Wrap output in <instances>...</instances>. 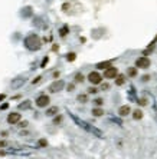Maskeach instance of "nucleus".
I'll return each mask as SVG.
<instances>
[{"instance_id": "24", "label": "nucleus", "mask_w": 157, "mask_h": 159, "mask_svg": "<svg viewBox=\"0 0 157 159\" xmlns=\"http://www.w3.org/2000/svg\"><path fill=\"white\" fill-rule=\"evenodd\" d=\"M101 89H102V90L110 89V85H108V83H102V85H101Z\"/></svg>"}, {"instance_id": "6", "label": "nucleus", "mask_w": 157, "mask_h": 159, "mask_svg": "<svg viewBox=\"0 0 157 159\" xmlns=\"http://www.w3.org/2000/svg\"><path fill=\"white\" fill-rule=\"evenodd\" d=\"M135 66L140 68V69H147L150 66V59H149V57H146V56L138 57V59L135 60Z\"/></svg>"}, {"instance_id": "29", "label": "nucleus", "mask_w": 157, "mask_h": 159, "mask_svg": "<svg viewBox=\"0 0 157 159\" xmlns=\"http://www.w3.org/2000/svg\"><path fill=\"white\" fill-rule=\"evenodd\" d=\"M149 79H150V76H149V75L143 76V82H147V80H149Z\"/></svg>"}, {"instance_id": "27", "label": "nucleus", "mask_w": 157, "mask_h": 159, "mask_svg": "<svg viewBox=\"0 0 157 159\" xmlns=\"http://www.w3.org/2000/svg\"><path fill=\"white\" fill-rule=\"evenodd\" d=\"M61 120H62V116L59 115V116H56V118H55V120H53V122H55V123H59Z\"/></svg>"}, {"instance_id": "23", "label": "nucleus", "mask_w": 157, "mask_h": 159, "mask_svg": "<svg viewBox=\"0 0 157 159\" xmlns=\"http://www.w3.org/2000/svg\"><path fill=\"white\" fill-rule=\"evenodd\" d=\"M97 92H98V89H97V87H94V86L88 89V93H91V95H95V93H97Z\"/></svg>"}, {"instance_id": "20", "label": "nucleus", "mask_w": 157, "mask_h": 159, "mask_svg": "<svg viewBox=\"0 0 157 159\" xmlns=\"http://www.w3.org/2000/svg\"><path fill=\"white\" fill-rule=\"evenodd\" d=\"M29 108H30V102L29 100H26L24 105H19V109H29Z\"/></svg>"}, {"instance_id": "12", "label": "nucleus", "mask_w": 157, "mask_h": 159, "mask_svg": "<svg viewBox=\"0 0 157 159\" xmlns=\"http://www.w3.org/2000/svg\"><path fill=\"white\" fill-rule=\"evenodd\" d=\"M115 79H117V80H115V85H117V86H121V85L125 83V76H124V75H118Z\"/></svg>"}, {"instance_id": "18", "label": "nucleus", "mask_w": 157, "mask_h": 159, "mask_svg": "<svg viewBox=\"0 0 157 159\" xmlns=\"http://www.w3.org/2000/svg\"><path fill=\"white\" fill-rule=\"evenodd\" d=\"M78 100L79 102H82V103H85L88 100V96L87 95H78Z\"/></svg>"}, {"instance_id": "11", "label": "nucleus", "mask_w": 157, "mask_h": 159, "mask_svg": "<svg viewBox=\"0 0 157 159\" xmlns=\"http://www.w3.org/2000/svg\"><path fill=\"white\" fill-rule=\"evenodd\" d=\"M110 66H111V60H107V62H100L97 65V69H104V70H105V69H108Z\"/></svg>"}, {"instance_id": "21", "label": "nucleus", "mask_w": 157, "mask_h": 159, "mask_svg": "<svg viewBox=\"0 0 157 159\" xmlns=\"http://www.w3.org/2000/svg\"><path fill=\"white\" fill-rule=\"evenodd\" d=\"M59 33H61V36H66V33H68V27H66V26H63L62 29L59 30Z\"/></svg>"}, {"instance_id": "16", "label": "nucleus", "mask_w": 157, "mask_h": 159, "mask_svg": "<svg viewBox=\"0 0 157 159\" xmlns=\"http://www.w3.org/2000/svg\"><path fill=\"white\" fill-rule=\"evenodd\" d=\"M127 75L130 76V78H134V76H137V69H135V68H128Z\"/></svg>"}, {"instance_id": "28", "label": "nucleus", "mask_w": 157, "mask_h": 159, "mask_svg": "<svg viewBox=\"0 0 157 159\" xmlns=\"http://www.w3.org/2000/svg\"><path fill=\"white\" fill-rule=\"evenodd\" d=\"M26 125H27V122L24 120V122H20V123H19V126H20V128H24Z\"/></svg>"}, {"instance_id": "17", "label": "nucleus", "mask_w": 157, "mask_h": 159, "mask_svg": "<svg viewBox=\"0 0 157 159\" xmlns=\"http://www.w3.org/2000/svg\"><path fill=\"white\" fill-rule=\"evenodd\" d=\"M85 80V76L82 75V73H76L75 75V82H78V83H81V82Z\"/></svg>"}, {"instance_id": "5", "label": "nucleus", "mask_w": 157, "mask_h": 159, "mask_svg": "<svg viewBox=\"0 0 157 159\" xmlns=\"http://www.w3.org/2000/svg\"><path fill=\"white\" fill-rule=\"evenodd\" d=\"M49 103H51V99H49L48 95H41V96H38V99H36V106H38V108H46Z\"/></svg>"}, {"instance_id": "26", "label": "nucleus", "mask_w": 157, "mask_h": 159, "mask_svg": "<svg viewBox=\"0 0 157 159\" xmlns=\"http://www.w3.org/2000/svg\"><path fill=\"white\" fill-rule=\"evenodd\" d=\"M39 145H41V146H46V145H48V142H46L45 139H41V140H39Z\"/></svg>"}, {"instance_id": "8", "label": "nucleus", "mask_w": 157, "mask_h": 159, "mask_svg": "<svg viewBox=\"0 0 157 159\" xmlns=\"http://www.w3.org/2000/svg\"><path fill=\"white\" fill-rule=\"evenodd\" d=\"M7 122L10 125H14V123H19L20 122V113H17V112H14V113H10L7 116Z\"/></svg>"}, {"instance_id": "22", "label": "nucleus", "mask_w": 157, "mask_h": 159, "mask_svg": "<svg viewBox=\"0 0 157 159\" xmlns=\"http://www.w3.org/2000/svg\"><path fill=\"white\" fill-rule=\"evenodd\" d=\"M138 105H140V106H146L147 105V99H146V97L140 99V100H138Z\"/></svg>"}, {"instance_id": "32", "label": "nucleus", "mask_w": 157, "mask_h": 159, "mask_svg": "<svg viewBox=\"0 0 157 159\" xmlns=\"http://www.w3.org/2000/svg\"><path fill=\"white\" fill-rule=\"evenodd\" d=\"M73 87H75V86H73V85H69V86H68V90H73Z\"/></svg>"}, {"instance_id": "7", "label": "nucleus", "mask_w": 157, "mask_h": 159, "mask_svg": "<svg viewBox=\"0 0 157 159\" xmlns=\"http://www.w3.org/2000/svg\"><path fill=\"white\" fill-rule=\"evenodd\" d=\"M117 76H118V70H117V68H114V66H110L104 72V78H107V79H114Z\"/></svg>"}, {"instance_id": "30", "label": "nucleus", "mask_w": 157, "mask_h": 159, "mask_svg": "<svg viewBox=\"0 0 157 159\" xmlns=\"http://www.w3.org/2000/svg\"><path fill=\"white\" fill-rule=\"evenodd\" d=\"M3 146H6V140H0V148H3Z\"/></svg>"}, {"instance_id": "1", "label": "nucleus", "mask_w": 157, "mask_h": 159, "mask_svg": "<svg viewBox=\"0 0 157 159\" xmlns=\"http://www.w3.org/2000/svg\"><path fill=\"white\" fill-rule=\"evenodd\" d=\"M24 46L29 50H39L41 49V40H39L38 35H29L24 39Z\"/></svg>"}, {"instance_id": "31", "label": "nucleus", "mask_w": 157, "mask_h": 159, "mask_svg": "<svg viewBox=\"0 0 157 159\" xmlns=\"http://www.w3.org/2000/svg\"><path fill=\"white\" fill-rule=\"evenodd\" d=\"M41 79H42V78H41V76H38V78H36V79H35V80H33V83H38V82H39V80H41Z\"/></svg>"}, {"instance_id": "33", "label": "nucleus", "mask_w": 157, "mask_h": 159, "mask_svg": "<svg viewBox=\"0 0 157 159\" xmlns=\"http://www.w3.org/2000/svg\"><path fill=\"white\" fill-rule=\"evenodd\" d=\"M4 97H6V95H0V100H3Z\"/></svg>"}, {"instance_id": "9", "label": "nucleus", "mask_w": 157, "mask_h": 159, "mask_svg": "<svg viewBox=\"0 0 157 159\" xmlns=\"http://www.w3.org/2000/svg\"><path fill=\"white\" fill-rule=\"evenodd\" d=\"M131 113V108L128 105H122V106H120V109H118V115L120 116H128Z\"/></svg>"}, {"instance_id": "2", "label": "nucleus", "mask_w": 157, "mask_h": 159, "mask_svg": "<svg viewBox=\"0 0 157 159\" xmlns=\"http://www.w3.org/2000/svg\"><path fill=\"white\" fill-rule=\"evenodd\" d=\"M71 118H72L73 120H75V122H76V123H78L81 128H84L85 130H88V132H91V133H94V135H97L98 138H102V132H101V130H98V129H95V128H92L91 125H88V123H87V122H82L81 119L76 118L75 115H71Z\"/></svg>"}, {"instance_id": "3", "label": "nucleus", "mask_w": 157, "mask_h": 159, "mask_svg": "<svg viewBox=\"0 0 157 159\" xmlns=\"http://www.w3.org/2000/svg\"><path fill=\"white\" fill-rule=\"evenodd\" d=\"M65 87V82L63 80H55L53 83H51V86H49V92L51 93H58V92H61Z\"/></svg>"}, {"instance_id": "15", "label": "nucleus", "mask_w": 157, "mask_h": 159, "mask_svg": "<svg viewBox=\"0 0 157 159\" xmlns=\"http://www.w3.org/2000/svg\"><path fill=\"white\" fill-rule=\"evenodd\" d=\"M133 118L135 119V120H140L141 118H143V112L140 111V109H137V111L133 112Z\"/></svg>"}, {"instance_id": "4", "label": "nucleus", "mask_w": 157, "mask_h": 159, "mask_svg": "<svg viewBox=\"0 0 157 159\" xmlns=\"http://www.w3.org/2000/svg\"><path fill=\"white\" fill-rule=\"evenodd\" d=\"M88 80H90L92 85H100L101 82H102V76H101L97 70H94V72H91L90 75H88Z\"/></svg>"}, {"instance_id": "14", "label": "nucleus", "mask_w": 157, "mask_h": 159, "mask_svg": "<svg viewBox=\"0 0 157 159\" xmlns=\"http://www.w3.org/2000/svg\"><path fill=\"white\" fill-rule=\"evenodd\" d=\"M56 113H58V108H56V106H52V108H49L48 111H46V115H48V116H53Z\"/></svg>"}, {"instance_id": "10", "label": "nucleus", "mask_w": 157, "mask_h": 159, "mask_svg": "<svg viewBox=\"0 0 157 159\" xmlns=\"http://www.w3.org/2000/svg\"><path fill=\"white\" fill-rule=\"evenodd\" d=\"M24 82H26V78H17L16 80L12 82V87H13V89H17V87L22 86Z\"/></svg>"}, {"instance_id": "13", "label": "nucleus", "mask_w": 157, "mask_h": 159, "mask_svg": "<svg viewBox=\"0 0 157 159\" xmlns=\"http://www.w3.org/2000/svg\"><path fill=\"white\" fill-rule=\"evenodd\" d=\"M92 115L97 116V118H100V116L104 115V111L101 108H94V109H92Z\"/></svg>"}, {"instance_id": "25", "label": "nucleus", "mask_w": 157, "mask_h": 159, "mask_svg": "<svg viewBox=\"0 0 157 159\" xmlns=\"http://www.w3.org/2000/svg\"><path fill=\"white\" fill-rule=\"evenodd\" d=\"M94 103H95L97 106H101V105H102V99H95Z\"/></svg>"}, {"instance_id": "19", "label": "nucleus", "mask_w": 157, "mask_h": 159, "mask_svg": "<svg viewBox=\"0 0 157 159\" xmlns=\"http://www.w3.org/2000/svg\"><path fill=\"white\" fill-rule=\"evenodd\" d=\"M75 57H76L75 53H68L66 54V59L69 60V62H73V60H75Z\"/></svg>"}]
</instances>
